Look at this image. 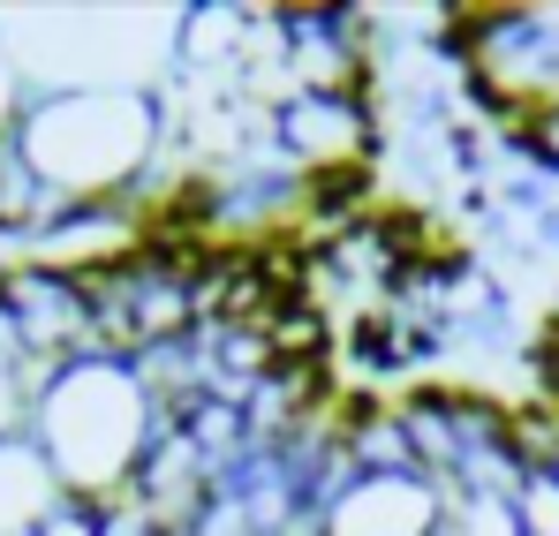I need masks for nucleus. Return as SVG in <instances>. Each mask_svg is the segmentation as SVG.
Segmentation results:
<instances>
[{"label": "nucleus", "instance_id": "obj_1", "mask_svg": "<svg viewBox=\"0 0 559 536\" xmlns=\"http://www.w3.org/2000/svg\"><path fill=\"white\" fill-rule=\"evenodd\" d=\"M159 439H167L159 393L129 356H84L38 385L31 446L46 453V468L61 476L69 507H84V514L121 507L144 484Z\"/></svg>", "mask_w": 559, "mask_h": 536}, {"label": "nucleus", "instance_id": "obj_2", "mask_svg": "<svg viewBox=\"0 0 559 536\" xmlns=\"http://www.w3.org/2000/svg\"><path fill=\"white\" fill-rule=\"evenodd\" d=\"M8 152L46 212H121L167 152V114L159 91H46Z\"/></svg>", "mask_w": 559, "mask_h": 536}, {"label": "nucleus", "instance_id": "obj_3", "mask_svg": "<svg viewBox=\"0 0 559 536\" xmlns=\"http://www.w3.org/2000/svg\"><path fill=\"white\" fill-rule=\"evenodd\" d=\"M454 484L431 468H348L318 499V536H447Z\"/></svg>", "mask_w": 559, "mask_h": 536}, {"label": "nucleus", "instance_id": "obj_4", "mask_svg": "<svg viewBox=\"0 0 559 536\" xmlns=\"http://www.w3.org/2000/svg\"><path fill=\"white\" fill-rule=\"evenodd\" d=\"M61 507H69V491L46 468V453L31 439H8L0 446V536H38Z\"/></svg>", "mask_w": 559, "mask_h": 536}, {"label": "nucleus", "instance_id": "obj_5", "mask_svg": "<svg viewBox=\"0 0 559 536\" xmlns=\"http://www.w3.org/2000/svg\"><path fill=\"white\" fill-rule=\"evenodd\" d=\"M507 522L514 536H559V468H522V484L507 491Z\"/></svg>", "mask_w": 559, "mask_h": 536}, {"label": "nucleus", "instance_id": "obj_6", "mask_svg": "<svg viewBox=\"0 0 559 536\" xmlns=\"http://www.w3.org/2000/svg\"><path fill=\"white\" fill-rule=\"evenodd\" d=\"M31 408H38V378L23 362L0 356V446L8 439H31Z\"/></svg>", "mask_w": 559, "mask_h": 536}, {"label": "nucleus", "instance_id": "obj_7", "mask_svg": "<svg viewBox=\"0 0 559 536\" xmlns=\"http://www.w3.org/2000/svg\"><path fill=\"white\" fill-rule=\"evenodd\" d=\"M31 76H23V61H15V46H8V31H0V152L15 144V129H23V114H31Z\"/></svg>", "mask_w": 559, "mask_h": 536}]
</instances>
